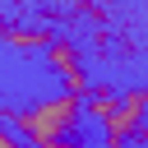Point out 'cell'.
I'll return each instance as SVG.
<instances>
[{
	"instance_id": "1",
	"label": "cell",
	"mask_w": 148,
	"mask_h": 148,
	"mask_svg": "<svg viewBox=\"0 0 148 148\" xmlns=\"http://www.w3.org/2000/svg\"><path fill=\"white\" fill-rule=\"evenodd\" d=\"M83 125V102L79 97H46L37 106H23V111H9V130L28 143V148H42V143H56V139H74V130Z\"/></svg>"
},
{
	"instance_id": "2",
	"label": "cell",
	"mask_w": 148,
	"mask_h": 148,
	"mask_svg": "<svg viewBox=\"0 0 148 148\" xmlns=\"http://www.w3.org/2000/svg\"><path fill=\"white\" fill-rule=\"evenodd\" d=\"M143 120H148V88H130V92H120L116 116L102 125V148H130V139H139Z\"/></svg>"
},
{
	"instance_id": "3",
	"label": "cell",
	"mask_w": 148,
	"mask_h": 148,
	"mask_svg": "<svg viewBox=\"0 0 148 148\" xmlns=\"http://www.w3.org/2000/svg\"><path fill=\"white\" fill-rule=\"evenodd\" d=\"M0 42L5 46H18V51H42V46L56 42V32L51 28H28V23H5L0 18Z\"/></svg>"
},
{
	"instance_id": "4",
	"label": "cell",
	"mask_w": 148,
	"mask_h": 148,
	"mask_svg": "<svg viewBox=\"0 0 148 148\" xmlns=\"http://www.w3.org/2000/svg\"><path fill=\"white\" fill-rule=\"evenodd\" d=\"M46 60H51V69H56L60 79L83 74V60H79V51H74V42H69V37H56V42L46 46Z\"/></svg>"
},
{
	"instance_id": "5",
	"label": "cell",
	"mask_w": 148,
	"mask_h": 148,
	"mask_svg": "<svg viewBox=\"0 0 148 148\" xmlns=\"http://www.w3.org/2000/svg\"><path fill=\"white\" fill-rule=\"evenodd\" d=\"M116 106H120V92H111V88L92 83V92L83 97V120H97V125H106V120L116 116Z\"/></svg>"
},
{
	"instance_id": "6",
	"label": "cell",
	"mask_w": 148,
	"mask_h": 148,
	"mask_svg": "<svg viewBox=\"0 0 148 148\" xmlns=\"http://www.w3.org/2000/svg\"><path fill=\"white\" fill-rule=\"evenodd\" d=\"M0 148H28V143H23L14 130H5V125H0Z\"/></svg>"
},
{
	"instance_id": "7",
	"label": "cell",
	"mask_w": 148,
	"mask_h": 148,
	"mask_svg": "<svg viewBox=\"0 0 148 148\" xmlns=\"http://www.w3.org/2000/svg\"><path fill=\"white\" fill-rule=\"evenodd\" d=\"M42 148H83L79 139H56V143H42Z\"/></svg>"
},
{
	"instance_id": "8",
	"label": "cell",
	"mask_w": 148,
	"mask_h": 148,
	"mask_svg": "<svg viewBox=\"0 0 148 148\" xmlns=\"http://www.w3.org/2000/svg\"><path fill=\"white\" fill-rule=\"evenodd\" d=\"M139 143H148V120H143V130H139Z\"/></svg>"
}]
</instances>
